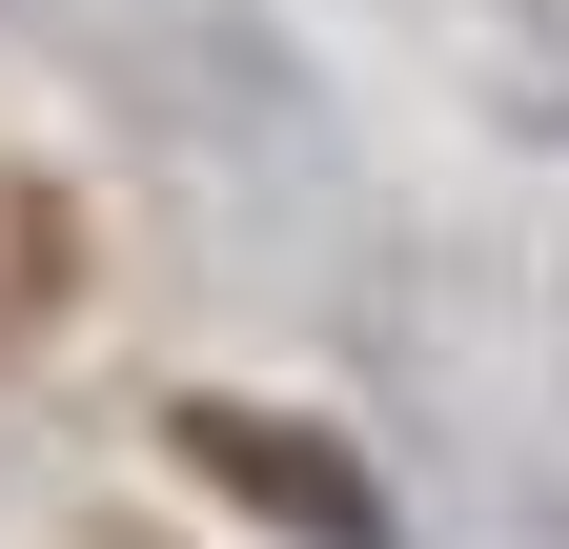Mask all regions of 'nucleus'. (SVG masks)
I'll return each instance as SVG.
<instances>
[{
	"label": "nucleus",
	"mask_w": 569,
	"mask_h": 549,
	"mask_svg": "<svg viewBox=\"0 0 569 549\" xmlns=\"http://www.w3.org/2000/svg\"><path fill=\"white\" fill-rule=\"evenodd\" d=\"M183 468H203V489H244V509H284L306 549H387V489H367V468H326L284 407H183Z\"/></svg>",
	"instance_id": "1"
},
{
	"label": "nucleus",
	"mask_w": 569,
	"mask_h": 549,
	"mask_svg": "<svg viewBox=\"0 0 569 549\" xmlns=\"http://www.w3.org/2000/svg\"><path fill=\"white\" fill-rule=\"evenodd\" d=\"M82 549H142V529H82Z\"/></svg>",
	"instance_id": "2"
}]
</instances>
